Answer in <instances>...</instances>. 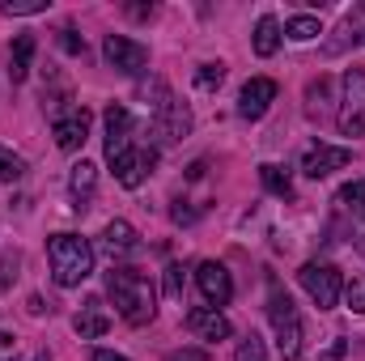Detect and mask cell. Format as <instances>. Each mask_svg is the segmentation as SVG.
Returning <instances> with one entry per match:
<instances>
[{
  "mask_svg": "<svg viewBox=\"0 0 365 361\" xmlns=\"http://www.w3.org/2000/svg\"><path fill=\"white\" fill-rule=\"evenodd\" d=\"M106 298L115 302V315L132 327H145L153 323L158 315V289L145 272L136 268H110L106 272Z\"/></svg>",
  "mask_w": 365,
  "mask_h": 361,
  "instance_id": "obj_1",
  "label": "cell"
},
{
  "mask_svg": "<svg viewBox=\"0 0 365 361\" xmlns=\"http://www.w3.org/2000/svg\"><path fill=\"white\" fill-rule=\"evenodd\" d=\"M47 264H51V280L60 289H77L93 272V247L81 234H56L47 243Z\"/></svg>",
  "mask_w": 365,
  "mask_h": 361,
  "instance_id": "obj_2",
  "label": "cell"
},
{
  "mask_svg": "<svg viewBox=\"0 0 365 361\" xmlns=\"http://www.w3.org/2000/svg\"><path fill=\"white\" fill-rule=\"evenodd\" d=\"M268 323H272L276 332V349H280V357L284 361H297L302 357V315H297V306H293V298L284 293V289H272L268 293Z\"/></svg>",
  "mask_w": 365,
  "mask_h": 361,
  "instance_id": "obj_3",
  "label": "cell"
},
{
  "mask_svg": "<svg viewBox=\"0 0 365 361\" xmlns=\"http://www.w3.org/2000/svg\"><path fill=\"white\" fill-rule=\"evenodd\" d=\"M336 123H340L344 136H365V68H349L344 73Z\"/></svg>",
  "mask_w": 365,
  "mask_h": 361,
  "instance_id": "obj_4",
  "label": "cell"
},
{
  "mask_svg": "<svg viewBox=\"0 0 365 361\" xmlns=\"http://www.w3.org/2000/svg\"><path fill=\"white\" fill-rule=\"evenodd\" d=\"M297 280H302V289L310 293V302H314L319 310H331V306H340L344 280H340V272L331 268V264H302Z\"/></svg>",
  "mask_w": 365,
  "mask_h": 361,
  "instance_id": "obj_5",
  "label": "cell"
},
{
  "mask_svg": "<svg viewBox=\"0 0 365 361\" xmlns=\"http://www.w3.org/2000/svg\"><path fill=\"white\" fill-rule=\"evenodd\" d=\"M102 56H106V64H110L115 73H123V77H140L145 64H149V47L136 43V39H123V34H106V39H102Z\"/></svg>",
  "mask_w": 365,
  "mask_h": 361,
  "instance_id": "obj_6",
  "label": "cell"
},
{
  "mask_svg": "<svg viewBox=\"0 0 365 361\" xmlns=\"http://www.w3.org/2000/svg\"><path fill=\"white\" fill-rule=\"evenodd\" d=\"M153 141L158 145H179L182 136L191 132V106L179 102V98H166L158 111H153Z\"/></svg>",
  "mask_w": 365,
  "mask_h": 361,
  "instance_id": "obj_7",
  "label": "cell"
},
{
  "mask_svg": "<svg viewBox=\"0 0 365 361\" xmlns=\"http://www.w3.org/2000/svg\"><path fill=\"white\" fill-rule=\"evenodd\" d=\"M153 166H158V149L149 145H128L115 162H110V171H115V179L123 183V187H140V183L153 175Z\"/></svg>",
  "mask_w": 365,
  "mask_h": 361,
  "instance_id": "obj_8",
  "label": "cell"
},
{
  "mask_svg": "<svg viewBox=\"0 0 365 361\" xmlns=\"http://www.w3.org/2000/svg\"><path fill=\"white\" fill-rule=\"evenodd\" d=\"M195 280H200V293H204V302H208L212 310L230 306V298H234V280H230L225 264H217V260H204V264L195 268Z\"/></svg>",
  "mask_w": 365,
  "mask_h": 361,
  "instance_id": "obj_9",
  "label": "cell"
},
{
  "mask_svg": "<svg viewBox=\"0 0 365 361\" xmlns=\"http://www.w3.org/2000/svg\"><path fill=\"white\" fill-rule=\"evenodd\" d=\"M349 162H353L349 149H340V145H314V149H306V158H302V175H306V179H327V175L344 171Z\"/></svg>",
  "mask_w": 365,
  "mask_h": 361,
  "instance_id": "obj_10",
  "label": "cell"
},
{
  "mask_svg": "<svg viewBox=\"0 0 365 361\" xmlns=\"http://www.w3.org/2000/svg\"><path fill=\"white\" fill-rule=\"evenodd\" d=\"M276 102V81L272 77H251L238 93V115L242 119H264L268 106Z\"/></svg>",
  "mask_w": 365,
  "mask_h": 361,
  "instance_id": "obj_11",
  "label": "cell"
},
{
  "mask_svg": "<svg viewBox=\"0 0 365 361\" xmlns=\"http://www.w3.org/2000/svg\"><path fill=\"white\" fill-rule=\"evenodd\" d=\"M90 123H93L90 111H86V106H73L68 115H60V119H56V145H60L64 153L81 149V145L90 141Z\"/></svg>",
  "mask_w": 365,
  "mask_h": 361,
  "instance_id": "obj_12",
  "label": "cell"
},
{
  "mask_svg": "<svg viewBox=\"0 0 365 361\" xmlns=\"http://www.w3.org/2000/svg\"><path fill=\"white\" fill-rule=\"evenodd\" d=\"M102 123H106V162H115L132 145V115H128V106L110 102L106 115H102Z\"/></svg>",
  "mask_w": 365,
  "mask_h": 361,
  "instance_id": "obj_13",
  "label": "cell"
},
{
  "mask_svg": "<svg viewBox=\"0 0 365 361\" xmlns=\"http://www.w3.org/2000/svg\"><path fill=\"white\" fill-rule=\"evenodd\" d=\"M187 332L191 336H200V340H230V319L221 315V310H212V306H191L187 310Z\"/></svg>",
  "mask_w": 365,
  "mask_h": 361,
  "instance_id": "obj_14",
  "label": "cell"
},
{
  "mask_svg": "<svg viewBox=\"0 0 365 361\" xmlns=\"http://www.w3.org/2000/svg\"><path fill=\"white\" fill-rule=\"evenodd\" d=\"M73 327H77L81 340L106 336V332H110V310H106V302H102V298H86L81 310H77V319H73Z\"/></svg>",
  "mask_w": 365,
  "mask_h": 361,
  "instance_id": "obj_15",
  "label": "cell"
},
{
  "mask_svg": "<svg viewBox=\"0 0 365 361\" xmlns=\"http://www.w3.org/2000/svg\"><path fill=\"white\" fill-rule=\"evenodd\" d=\"M336 34H340V39L327 43V56H336V51H344V47H365V0L344 13V21H340Z\"/></svg>",
  "mask_w": 365,
  "mask_h": 361,
  "instance_id": "obj_16",
  "label": "cell"
},
{
  "mask_svg": "<svg viewBox=\"0 0 365 361\" xmlns=\"http://www.w3.org/2000/svg\"><path fill=\"white\" fill-rule=\"evenodd\" d=\"M68 191H73V208L86 213L90 200H93V191H98V166L81 158V162L73 166V175H68Z\"/></svg>",
  "mask_w": 365,
  "mask_h": 361,
  "instance_id": "obj_17",
  "label": "cell"
},
{
  "mask_svg": "<svg viewBox=\"0 0 365 361\" xmlns=\"http://www.w3.org/2000/svg\"><path fill=\"white\" fill-rule=\"evenodd\" d=\"M140 247V238H136V230L128 225V221H106V230H102V251L110 255V260H119V255H132Z\"/></svg>",
  "mask_w": 365,
  "mask_h": 361,
  "instance_id": "obj_18",
  "label": "cell"
},
{
  "mask_svg": "<svg viewBox=\"0 0 365 361\" xmlns=\"http://www.w3.org/2000/svg\"><path fill=\"white\" fill-rule=\"evenodd\" d=\"M30 64H34V34H17L13 47H9V77H13V86H21L30 77Z\"/></svg>",
  "mask_w": 365,
  "mask_h": 361,
  "instance_id": "obj_19",
  "label": "cell"
},
{
  "mask_svg": "<svg viewBox=\"0 0 365 361\" xmlns=\"http://www.w3.org/2000/svg\"><path fill=\"white\" fill-rule=\"evenodd\" d=\"M251 43H255V56H264V60L280 51V21H276L272 13H264V17L255 21V39H251Z\"/></svg>",
  "mask_w": 365,
  "mask_h": 361,
  "instance_id": "obj_20",
  "label": "cell"
},
{
  "mask_svg": "<svg viewBox=\"0 0 365 361\" xmlns=\"http://www.w3.org/2000/svg\"><path fill=\"white\" fill-rule=\"evenodd\" d=\"M336 204H340L344 213H353L357 221H365V179L349 183V187H340V195H336Z\"/></svg>",
  "mask_w": 365,
  "mask_h": 361,
  "instance_id": "obj_21",
  "label": "cell"
},
{
  "mask_svg": "<svg viewBox=\"0 0 365 361\" xmlns=\"http://www.w3.org/2000/svg\"><path fill=\"white\" fill-rule=\"evenodd\" d=\"M284 34H289L293 43H310L314 34H323V26H319V17H310V13H297V17L284 21Z\"/></svg>",
  "mask_w": 365,
  "mask_h": 361,
  "instance_id": "obj_22",
  "label": "cell"
},
{
  "mask_svg": "<svg viewBox=\"0 0 365 361\" xmlns=\"http://www.w3.org/2000/svg\"><path fill=\"white\" fill-rule=\"evenodd\" d=\"M259 179H264V187H268L272 195H293V179H289V171L276 166V162H264V166H259Z\"/></svg>",
  "mask_w": 365,
  "mask_h": 361,
  "instance_id": "obj_23",
  "label": "cell"
},
{
  "mask_svg": "<svg viewBox=\"0 0 365 361\" xmlns=\"http://www.w3.org/2000/svg\"><path fill=\"white\" fill-rule=\"evenodd\" d=\"M51 0H0V13L4 17H34V13H47Z\"/></svg>",
  "mask_w": 365,
  "mask_h": 361,
  "instance_id": "obj_24",
  "label": "cell"
},
{
  "mask_svg": "<svg viewBox=\"0 0 365 361\" xmlns=\"http://www.w3.org/2000/svg\"><path fill=\"white\" fill-rule=\"evenodd\" d=\"M221 81H225V64L217 60V64H200L195 68V86L204 93H212V90H221Z\"/></svg>",
  "mask_w": 365,
  "mask_h": 361,
  "instance_id": "obj_25",
  "label": "cell"
},
{
  "mask_svg": "<svg viewBox=\"0 0 365 361\" xmlns=\"http://www.w3.org/2000/svg\"><path fill=\"white\" fill-rule=\"evenodd\" d=\"M234 361H268V349H264V340H259L255 332H247V336L238 340V349H234Z\"/></svg>",
  "mask_w": 365,
  "mask_h": 361,
  "instance_id": "obj_26",
  "label": "cell"
},
{
  "mask_svg": "<svg viewBox=\"0 0 365 361\" xmlns=\"http://www.w3.org/2000/svg\"><path fill=\"white\" fill-rule=\"evenodd\" d=\"M323 106H327V77H319V81L306 86V111H310V119H323Z\"/></svg>",
  "mask_w": 365,
  "mask_h": 361,
  "instance_id": "obj_27",
  "label": "cell"
},
{
  "mask_svg": "<svg viewBox=\"0 0 365 361\" xmlns=\"http://www.w3.org/2000/svg\"><path fill=\"white\" fill-rule=\"evenodd\" d=\"M344 302H349L353 315H365V276H353V280L344 285Z\"/></svg>",
  "mask_w": 365,
  "mask_h": 361,
  "instance_id": "obj_28",
  "label": "cell"
},
{
  "mask_svg": "<svg viewBox=\"0 0 365 361\" xmlns=\"http://www.w3.org/2000/svg\"><path fill=\"white\" fill-rule=\"evenodd\" d=\"M21 171H26V162H21V158H13L9 149H0V183L21 179Z\"/></svg>",
  "mask_w": 365,
  "mask_h": 361,
  "instance_id": "obj_29",
  "label": "cell"
},
{
  "mask_svg": "<svg viewBox=\"0 0 365 361\" xmlns=\"http://www.w3.org/2000/svg\"><path fill=\"white\" fill-rule=\"evenodd\" d=\"M17 268H21V255H17V251L0 255V289H9V285L17 280Z\"/></svg>",
  "mask_w": 365,
  "mask_h": 361,
  "instance_id": "obj_30",
  "label": "cell"
},
{
  "mask_svg": "<svg viewBox=\"0 0 365 361\" xmlns=\"http://www.w3.org/2000/svg\"><path fill=\"white\" fill-rule=\"evenodd\" d=\"M166 298H175V302L182 298V264H170L166 268Z\"/></svg>",
  "mask_w": 365,
  "mask_h": 361,
  "instance_id": "obj_31",
  "label": "cell"
},
{
  "mask_svg": "<svg viewBox=\"0 0 365 361\" xmlns=\"http://www.w3.org/2000/svg\"><path fill=\"white\" fill-rule=\"evenodd\" d=\"M60 47H64L68 56H81V51H86V43L77 39V30H73V26H64V30H60Z\"/></svg>",
  "mask_w": 365,
  "mask_h": 361,
  "instance_id": "obj_32",
  "label": "cell"
},
{
  "mask_svg": "<svg viewBox=\"0 0 365 361\" xmlns=\"http://www.w3.org/2000/svg\"><path fill=\"white\" fill-rule=\"evenodd\" d=\"M344 353H349V340H344V336H336V340H331V349H327L319 361H344Z\"/></svg>",
  "mask_w": 365,
  "mask_h": 361,
  "instance_id": "obj_33",
  "label": "cell"
},
{
  "mask_svg": "<svg viewBox=\"0 0 365 361\" xmlns=\"http://www.w3.org/2000/svg\"><path fill=\"white\" fill-rule=\"evenodd\" d=\"M158 9L153 4H128V17H136V21H145V17H153Z\"/></svg>",
  "mask_w": 365,
  "mask_h": 361,
  "instance_id": "obj_34",
  "label": "cell"
},
{
  "mask_svg": "<svg viewBox=\"0 0 365 361\" xmlns=\"http://www.w3.org/2000/svg\"><path fill=\"white\" fill-rule=\"evenodd\" d=\"M170 361H208V353H200V349H182V353H170Z\"/></svg>",
  "mask_w": 365,
  "mask_h": 361,
  "instance_id": "obj_35",
  "label": "cell"
},
{
  "mask_svg": "<svg viewBox=\"0 0 365 361\" xmlns=\"http://www.w3.org/2000/svg\"><path fill=\"white\" fill-rule=\"evenodd\" d=\"M93 361H128V357H123V353H110V349H98Z\"/></svg>",
  "mask_w": 365,
  "mask_h": 361,
  "instance_id": "obj_36",
  "label": "cell"
},
{
  "mask_svg": "<svg viewBox=\"0 0 365 361\" xmlns=\"http://www.w3.org/2000/svg\"><path fill=\"white\" fill-rule=\"evenodd\" d=\"M26 310H30V315H43V310H47V306H43V298H38V293H34V298H30V302H26Z\"/></svg>",
  "mask_w": 365,
  "mask_h": 361,
  "instance_id": "obj_37",
  "label": "cell"
},
{
  "mask_svg": "<svg viewBox=\"0 0 365 361\" xmlns=\"http://www.w3.org/2000/svg\"><path fill=\"white\" fill-rule=\"evenodd\" d=\"M0 349H13V336L9 332H0Z\"/></svg>",
  "mask_w": 365,
  "mask_h": 361,
  "instance_id": "obj_38",
  "label": "cell"
},
{
  "mask_svg": "<svg viewBox=\"0 0 365 361\" xmlns=\"http://www.w3.org/2000/svg\"><path fill=\"white\" fill-rule=\"evenodd\" d=\"M34 361H47V357H34Z\"/></svg>",
  "mask_w": 365,
  "mask_h": 361,
  "instance_id": "obj_39",
  "label": "cell"
}]
</instances>
